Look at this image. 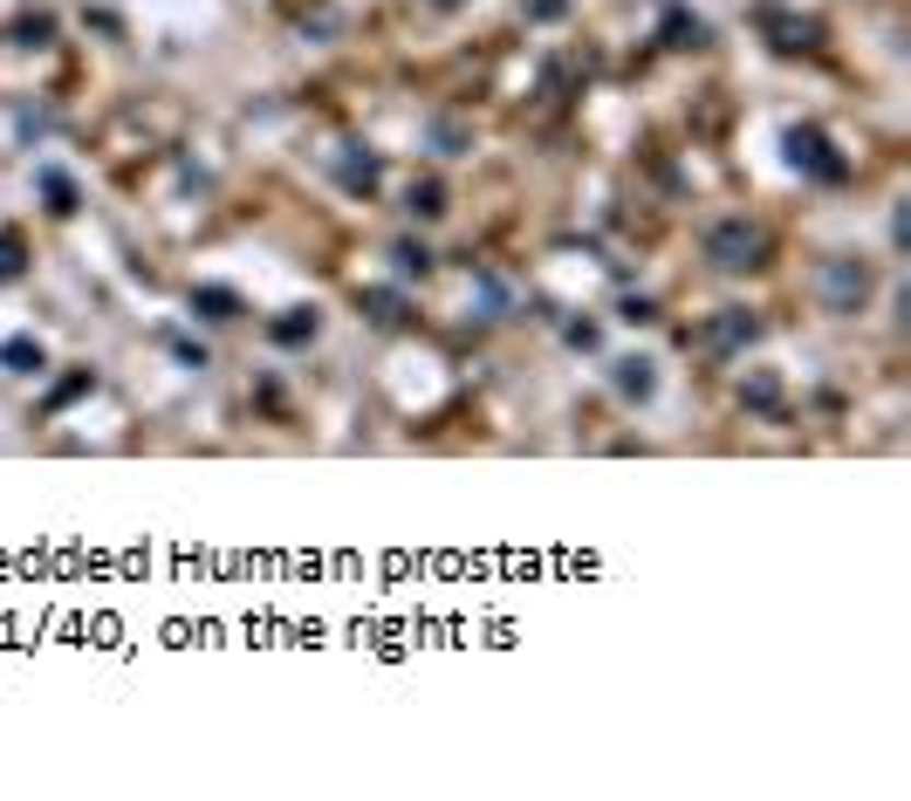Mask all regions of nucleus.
<instances>
[{
	"label": "nucleus",
	"instance_id": "8",
	"mask_svg": "<svg viewBox=\"0 0 911 801\" xmlns=\"http://www.w3.org/2000/svg\"><path fill=\"white\" fill-rule=\"evenodd\" d=\"M192 308H206V316H213V322H226V316H233V308H241V302H233L226 288H199V295H192Z\"/></svg>",
	"mask_w": 911,
	"mask_h": 801
},
{
	"label": "nucleus",
	"instance_id": "11",
	"mask_svg": "<svg viewBox=\"0 0 911 801\" xmlns=\"http://www.w3.org/2000/svg\"><path fill=\"white\" fill-rule=\"evenodd\" d=\"M0 356H8V364H14V370H28V364L42 370V350L28 343V335H14V343H8V350H0Z\"/></svg>",
	"mask_w": 911,
	"mask_h": 801
},
{
	"label": "nucleus",
	"instance_id": "6",
	"mask_svg": "<svg viewBox=\"0 0 911 801\" xmlns=\"http://www.w3.org/2000/svg\"><path fill=\"white\" fill-rule=\"evenodd\" d=\"M617 391L623 398H651V364H617Z\"/></svg>",
	"mask_w": 911,
	"mask_h": 801
},
{
	"label": "nucleus",
	"instance_id": "1",
	"mask_svg": "<svg viewBox=\"0 0 911 801\" xmlns=\"http://www.w3.org/2000/svg\"><path fill=\"white\" fill-rule=\"evenodd\" d=\"M706 261L726 268V274L761 268V261H768V226H754V220H720L713 234H706Z\"/></svg>",
	"mask_w": 911,
	"mask_h": 801
},
{
	"label": "nucleus",
	"instance_id": "2",
	"mask_svg": "<svg viewBox=\"0 0 911 801\" xmlns=\"http://www.w3.org/2000/svg\"><path fill=\"white\" fill-rule=\"evenodd\" d=\"M871 295V274L856 268V261H829L822 268V308L829 316H856V302Z\"/></svg>",
	"mask_w": 911,
	"mask_h": 801
},
{
	"label": "nucleus",
	"instance_id": "15",
	"mask_svg": "<svg viewBox=\"0 0 911 801\" xmlns=\"http://www.w3.org/2000/svg\"><path fill=\"white\" fill-rule=\"evenodd\" d=\"M432 8H459V0H432Z\"/></svg>",
	"mask_w": 911,
	"mask_h": 801
},
{
	"label": "nucleus",
	"instance_id": "3",
	"mask_svg": "<svg viewBox=\"0 0 911 801\" xmlns=\"http://www.w3.org/2000/svg\"><path fill=\"white\" fill-rule=\"evenodd\" d=\"M789 158L816 178H843V158H829V138L822 131H789Z\"/></svg>",
	"mask_w": 911,
	"mask_h": 801
},
{
	"label": "nucleus",
	"instance_id": "7",
	"mask_svg": "<svg viewBox=\"0 0 911 801\" xmlns=\"http://www.w3.org/2000/svg\"><path fill=\"white\" fill-rule=\"evenodd\" d=\"M411 213H419V220H439V213H446V192H439L432 178H425V186H411Z\"/></svg>",
	"mask_w": 911,
	"mask_h": 801
},
{
	"label": "nucleus",
	"instance_id": "14",
	"mask_svg": "<svg viewBox=\"0 0 911 801\" xmlns=\"http://www.w3.org/2000/svg\"><path fill=\"white\" fill-rule=\"evenodd\" d=\"M281 343H302V335H316V316H289V322H275Z\"/></svg>",
	"mask_w": 911,
	"mask_h": 801
},
{
	"label": "nucleus",
	"instance_id": "9",
	"mask_svg": "<svg viewBox=\"0 0 911 801\" xmlns=\"http://www.w3.org/2000/svg\"><path fill=\"white\" fill-rule=\"evenodd\" d=\"M42 192L56 199V213H75V186H69L62 172H42Z\"/></svg>",
	"mask_w": 911,
	"mask_h": 801
},
{
	"label": "nucleus",
	"instance_id": "4",
	"mask_svg": "<svg viewBox=\"0 0 911 801\" xmlns=\"http://www.w3.org/2000/svg\"><path fill=\"white\" fill-rule=\"evenodd\" d=\"M363 316L384 322V329H398L405 322V295L398 288H363Z\"/></svg>",
	"mask_w": 911,
	"mask_h": 801
},
{
	"label": "nucleus",
	"instance_id": "10",
	"mask_svg": "<svg viewBox=\"0 0 911 801\" xmlns=\"http://www.w3.org/2000/svg\"><path fill=\"white\" fill-rule=\"evenodd\" d=\"M774 35H781V48H816V28H809V21H774Z\"/></svg>",
	"mask_w": 911,
	"mask_h": 801
},
{
	"label": "nucleus",
	"instance_id": "5",
	"mask_svg": "<svg viewBox=\"0 0 911 801\" xmlns=\"http://www.w3.org/2000/svg\"><path fill=\"white\" fill-rule=\"evenodd\" d=\"M665 35H671V48H699V42H706V21H692V14L671 8L665 14Z\"/></svg>",
	"mask_w": 911,
	"mask_h": 801
},
{
	"label": "nucleus",
	"instance_id": "12",
	"mask_svg": "<svg viewBox=\"0 0 911 801\" xmlns=\"http://www.w3.org/2000/svg\"><path fill=\"white\" fill-rule=\"evenodd\" d=\"M14 274H21V240L0 234V281H14Z\"/></svg>",
	"mask_w": 911,
	"mask_h": 801
},
{
	"label": "nucleus",
	"instance_id": "13",
	"mask_svg": "<svg viewBox=\"0 0 911 801\" xmlns=\"http://www.w3.org/2000/svg\"><path fill=\"white\" fill-rule=\"evenodd\" d=\"M398 268H405V274H425V268H432V254H425V247H411V240H398Z\"/></svg>",
	"mask_w": 911,
	"mask_h": 801
}]
</instances>
